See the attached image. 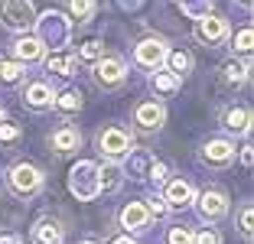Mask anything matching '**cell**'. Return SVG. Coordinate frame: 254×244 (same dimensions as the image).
Segmentation results:
<instances>
[{
  "mask_svg": "<svg viewBox=\"0 0 254 244\" xmlns=\"http://www.w3.org/2000/svg\"><path fill=\"white\" fill-rule=\"evenodd\" d=\"M82 244H98V241H82Z\"/></svg>",
  "mask_w": 254,
  "mask_h": 244,
  "instance_id": "cell-38",
  "label": "cell"
},
{
  "mask_svg": "<svg viewBox=\"0 0 254 244\" xmlns=\"http://www.w3.org/2000/svg\"><path fill=\"white\" fill-rule=\"evenodd\" d=\"M153 88H160V91H173V88H176V75H163V72H160L157 78H153Z\"/></svg>",
  "mask_w": 254,
  "mask_h": 244,
  "instance_id": "cell-31",
  "label": "cell"
},
{
  "mask_svg": "<svg viewBox=\"0 0 254 244\" xmlns=\"http://www.w3.org/2000/svg\"><path fill=\"white\" fill-rule=\"evenodd\" d=\"M202 160L209 163V166H228L235 160V143L228 140H209L202 147Z\"/></svg>",
  "mask_w": 254,
  "mask_h": 244,
  "instance_id": "cell-11",
  "label": "cell"
},
{
  "mask_svg": "<svg viewBox=\"0 0 254 244\" xmlns=\"http://www.w3.org/2000/svg\"><path fill=\"white\" fill-rule=\"evenodd\" d=\"M0 244H23L16 235H0Z\"/></svg>",
  "mask_w": 254,
  "mask_h": 244,
  "instance_id": "cell-34",
  "label": "cell"
},
{
  "mask_svg": "<svg viewBox=\"0 0 254 244\" xmlns=\"http://www.w3.org/2000/svg\"><path fill=\"white\" fill-rule=\"evenodd\" d=\"M16 137H20V127L0 121V143H10V140H16Z\"/></svg>",
  "mask_w": 254,
  "mask_h": 244,
  "instance_id": "cell-29",
  "label": "cell"
},
{
  "mask_svg": "<svg viewBox=\"0 0 254 244\" xmlns=\"http://www.w3.org/2000/svg\"><path fill=\"white\" fill-rule=\"evenodd\" d=\"M147 212H150V215H157V218H166V212H170V205H166V199H150Z\"/></svg>",
  "mask_w": 254,
  "mask_h": 244,
  "instance_id": "cell-32",
  "label": "cell"
},
{
  "mask_svg": "<svg viewBox=\"0 0 254 244\" xmlns=\"http://www.w3.org/2000/svg\"><path fill=\"white\" fill-rule=\"evenodd\" d=\"M39 185H43V173H39L36 166L16 163L13 170H10V189H13L16 195H33Z\"/></svg>",
  "mask_w": 254,
  "mask_h": 244,
  "instance_id": "cell-2",
  "label": "cell"
},
{
  "mask_svg": "<svg viewBox=\"0 0 254 244\" xmlns=\"http://www.w3.org/2000/svg\"><path fill=\"white\" fill-rule=\"evenodd\" d=\"M222 127L232 133H248V127H251V111L248 108H228L222 118Z\"/></svg>",
  "mask_w": 254,
  "mask_h": 244,
  "instance_id": "cell-17",
  "label": "cell"
},
{
  "mask_svg": "<svg viewBox=\"0 0 254 244\" xmlns=\"http://www.w3.org/2000/svg\"><path fill=\"white\" fill-rule=\"evenodd\" d=\"M13 52H16V59H20V65L23 62H39L43 59V39L39 36H23V39H16Z\"/></svg>",
  "mask_w": 254,
  "mask_h": 244,
  "instance_id": "cell-16",
  "label": "cell"
},
{
  "mask_svg": "<svg viewBox=\"0 0 254 244\" xmlns=\"http://www.w3.org/2000/svg\"><path fill=\"white\" fill-rule=\"evenodd\" d=\"M56 104H59V111L75 114V111H82V95H78V91H62V95L56 98Z\"/></svg>",
  "mask_w": 254,
  "mask_h": 244,
  "instance_id": "cell-24",
  "label": "cell"
},
{
  "mask_svg": "<svg viewBox=\"0 0 254 244\" xmlns=\"http://www.w3.org/2000/svg\"><path fill=\"white\" fill-rule=\"evenodd\" d=\"M101 43H95V39H88V43H82V49H78V56L82 59H101Z\"/></svg>",
  "mask_w": 254,
  "mask_h": 244,
  "instance_id": "cell-26",
  "label": "cell"
},
{
  "mask_svg": "<svg viewBox=\"0 0 254 244\" xmlns=\"http://www.w3.org/2000/svg\"><path fill=\"white\" fill-rule=\"evenodd\" d=\"M0 121H3V108H0Z\"/></svg>",
  "mask_w": 254,
  "mask_h": 244,
  "instance_id": "cell-39",
  "label": "cell"
},
{
  "mask_svg": "<svg viewBox=\"0 0 254 244\" xmlns=\"http://www.w3.org/2000/svg\"><path fill=\"white\" fill-rule=\"evenodd\" d=\"M134 59L140 62L143 68H160L166 62V43L163 39H143V43H137Z\"/></svg>",
  "mask_w": 254,
  "mask_h": 244,
  "instance_id": "cell-7",
  "label": "cell"
},
{
  "mask_svg": "<svg viewBox=\"0 0 254 244\" xmlns=\"http://www.w3.org/2000/svg\"><path fill=\"white\" fill-rule=\"evenodd\" d=\"M49 140H53V150H56V153H72V150L82 147V133L75 130V127H59Z\"/></svg>",
  "mask_w": 254,
  "mask_h": 244,
  "instance_id": "cell-15",
  "label": "cell"
},
{
  "mask_svg": "<svg viewBox=\"0 0 254 244\" xmlns=\"http://www.w3.org/2000/svg\"><path fill=\"white\" fill-rule=\"evenodd\" d=\"M238 222H241V235H245V238H251V205H245V208H241V218H238Z\"/></svg>",
  "mask_w": 254,
  "mask_h": 244,
  "instance_id": "cell-33",
  "label": "cell"
},
{
  "mask_svg": "<svg viewBox=\"0 0 254 244\" xmlns=\"http://www.w3.org/2000/svg\"><path fill=\"white\" fill-rule=\"evenodd\" d=\"M199 212H202V218H209V222L222 218V215L228 212V195L218 192V189H205V192L199 195Z\"/></svg>",
  "mask_w": 254,
  "mask_h": 244,
  "instance_id": "cell-8",
  "label": "cell"
},
{
  "mask_svg": "<svg viewBox=\"0 0 254 244\" xmlns=\"http://www.w3.org/2000/svg\"><path fill=\"white\" fill-rule=\"evenodd\" d=\"M235 49H238V52H245V56L251 52V30H248V26L238 33V36H235Z\"/></svg>",
  "mask_w": 254,
  "mask_h": 244,
  "instance_id": "cell-28",
  "label": "cell"
},
{
  "mask_svg": "<svg viewBox=\"0 0 254 244\" xmlns=\"http://www.w3.org/2000/svg\"><path fill=\"white\" fill-rule=\"evenodd\" d=\"M121 185V170L114 163H108L105 170H98V189H105V192H114Z\"/></svg>",
  "mask_w": 254,
  "mask_h": 244,
  "instance_id": "cell-19",
  "label": "cell"
},
{
  "mask_svg": "<svg viewBox=\"0 0 254 244\" xmlns=\"http://www.w3.org/2000/svg\"><path fill=\"white\" fill-rule=\"evenodd\" d=\"M241 3H245V7H251V0H241Z\"/></svg>",
  "mask_w": 254,
  "mask_h": 244,
  "instance_id": "cell-37",
  "label": "cell"
},
{
  "mask_svg": "<svg viewBox=\"0 0 254 244\" xmlns=\"http://www.w3.org/2000/svg\"><path fill=\"white\" fill-rule=\"evenodd\" d=\"M23 78V65L20 62H3L0 59V81H7V85H13V81Z\"/></svg>",
  "mask_w": 254,
  "mask_h": 244,
  "instance_id": "cell-25",
  "label": "cell"
},
{
  "mask_svg": "<svg viewBox=\"0 0 254 244\" xmlns=\"http://www.w3.org/2000/svg\"><path fill=\"white\" fill-rule=\"evenodd\" d=\"M225 36H228V23H225V16H215V13H205L195 20V39L205 46H218L225 43Z\"/></svg>",
  "mask_w": 254,
  "mask_h": 244,
  "instance_id": "cell-4",
  "label": "cell"
},
{
  "mask_svg": "<svg viewBox=\"0 0 254 244\" xmlns=\"http://www.w3.org/2000/svg\"><path fill=\"white\" fill-rule=\"evenodd\" d=\"M166 244H192V235H189L186 228H170V235H166Z\"/></svg>",
  "mask_w": 254,
  "mask_h": 244,
  "instance_id": "cell-27",
  "label": "cell"
},
{
  "mask_svg": "<svg viewBox=\"0 0 254 244\" xmlns=\"http://www.w3.org/2000/svg\"><path fill=\"white\" fill-rule=\"evenodd\" d=\"M192 244H222V238H218V231L205 228V231H199V235L192 238Z\"/></svg>",
  "mask_w": 254,
  "mask_h": 244,
  "instance_id": "cell-30",
  "label": "cell"
},
{
  "mask_svg": "<svg viewBox=\"0 0 254 244\" xmlns=\"http://www.w3.org/2000/svg\"><path fill=\"white\" fill-rule=\"evenodd\" d=\"M134 121L143 127V130H160L163 121H166V111H163V104H157V101H143L134 111Z\"/></svg>",
  "mask_w": 254,
  "mask_h": 244,
  "instance_id": "cell-10",
  "label": "cell"
},
{
  "mask_svg": "<svg viewBox=\"0 0 254 244\" xmlns=\"http://www.w3.org/2000/svg\"><path fill=\"white\" fill-rule=\"evenodd\" d=\"M183 7V13H189L192 20H199V16H205V13H212V0H176Z\"/></svg>",
  "mask_w": 254,
  "mask_h": 244,
  "instance_id": "cell-22",
  "label": "cell"
},
{
  "mask_svg": "<svg viewBox=\"0 0 254 244\" xmlns=\"http://www.w3.org/2000/svg\"><path fill=\"white\" fill-rule=\"evenodd\" d=\"M68 13H72L78 23L91 20V13H95V0H68Z\"/></svg>",
  "mask_w": 254,
  "mask_h": 244,
  "instance_id": "cell-23",
  "label": "cell"
},
{
  "mask_svg": "<svg viewBox=\"0 0 254 244\" xmlns=\"http://www.w3.org/2000/svg\"><path fill=\"white\" fill-rule=\"evenodd\" d=\"M53 101H56V91L49 88L46 81H33V85H26V91H23V104H26L30 111H46Z\"/></svg>",
  "mask_w": 254,
  "mask_h": 244,
  "instance_id": "cell-9",
  "label": "cell"
},
{
  "mask_svg": "<svg viewBox=\"0 0 254 244\" xmlns=\"http://www.w3.org/2000/svg\"><path fill=\"white\" fill-rule=\"evenodd\" d=\"M33 244H62V225L53 218H39L33 228Z\"/></svg>",
  "mask_w": 254,
  "mask_h": 244,
  "instance_id": "cell-14",
  "label": "cell"
},
{
  "mask_svg": "<svg viewBox=\"0 0 254 244\" xmlns=\"http://www.w3.org/2000/svg\"><path fill=\"white\" fill-rule=\"evenodd\" d=\"M163 199H166V205H170V208H186L189 202L195 199V192H192V185H189V183L173 179V183L166 185V195H163Z\"/></svg>",
  "mask_w": 254,
  "mask_h": 244,
  "instance_id": "cell-13",
  "label": "cell"
},
{
  "mask_svg": "<svg viewBox=\"0 0 254 244\" xmlns=\"http://www.w3.org/2000/svg\"><path fill=\"white\" fill-rule=\"evenodd\" d=\"M0 23L13 33L33 30L36 26V13H33L30 0H0Z\"/></svg>",
  "mask_w": 254,
  "mask_h": 244,
  "instance_id": "cell-1",
  "label": "cell"
},
{
  "mask_svg": "<svg viewBox=\"0 0 254 244\" xmlns=\"http://www.w3.org/2000/svg\"><path fill=\"white\" fill-rule=\"evenodd\" d=\"M114 244H137V241H130V238H118Z\"/></svg>",
  "mask_w": 254,
  "mask_h": 244,
  "instance_id": "cell-36",
  "label": "cell"
},
{
  "mask_svg": "<svg viewBox=\"0 0 254 244\" xmlns=\"http://www.w3.org/2000/svg\"><path fill=\"white\" fill-rule=\"evenodd\" d=\"M98 150H101V156H108V160H121V156L130 150V137H127V130H121V127H105V130L98 133Z\"/></svg>",
  "mask_w": 254,
  "mask_h": 244,
  "instance_id": "cell-5",
  "label": "cell"
},
{
  "mask_svg": "<svg viewBox=\"0 0 254 244\" xmlns=\"http://www.w3.org/2000/svg\"><path fill=\"white\" fill-rule=\"evenodd\" d=\"M166 62H170V68H173L176 78L192 72V56H189V52H166Z\"/></svg>",
  "mask_w": 254,
  "mask_h": 244,
  "instance_id": "cell-20",
  "label": "cell"
},
{
  "mask_svg": "<svg viewBox=\"0 0 254 244\" xmlns=\"http://www.w3.org/2000/svg\"><path fill=\"white\" fill-rule=\"evenodd\" d=\"M95 78H98V85L114 88V85H121V81L127 78V65H124L121 59H114V56H108V59H98V62H95Z\"/></svg>",
  "mask_w": 254,
  "mask_h": 244,
  "instance_id": "cell-6",
  "label": "cell"
},
{
  "mask_svg": "<svg viewBox=\"0 0 254 244\" xmlns=\"http://www.w3.org/2000/svg\"><path fill=\"white\" fill-rule=\"evenodd\" d=\"M241 160H245V166H251V147L241 150Z\"/></svg>",
  "mask_w": 254,
  "mask_h": 244,
  "instance_id": "cell-35",
  "label": "cell"
},
{
  "mask_svg": "<svg viewBox=\"0 0 254 244\" xmlns=\"http://www.w3.org/2000/svg\"><path fill=\"white\" fill-rule=\"evenodd\" d=\"M222 78L228 81V85H241V81L248 78V62H235V59H228L222 65Z\"/></svg>",
  "mask_w": 254,
  "mask_h": 244,
  "instance_id": "cell-18",
  "label": "cell"
},
{
  "mask_svg": "<svg viewBox=\"0 0 254 244\" xmlns=\"http://www.w3.org/2000/svg\"><path fill=\"white\" fill-rule=\"evenodd\" d=\"M150 218H153V215L147 212V205H143V202H130V205L121 212V225H124V228H130V231H147Z\"/></svg>",
  "mask_w": 254,
  "mask_h": 244,
  "instance_id": "cell-12",
  "label": "cell"
},
{
  "mask_svg": "<svg viewBox=\"0 0 254 244\" xmlns=\"http://www.w3.org/2000/svg\"><path fill=\"white\" fill-rule=\"evenodd\" d=\"M49 72L56 75H75V59L72 56H65V52H56V56H49Z\"/></svg>",
  "mask_w": 254,
  "mask_h": 244,
  "instance_id": "cell-21",
  "label": "cell"
},
{
  "mask_svg": "<svg viewBox=\"0 0 254 244\" xmlns=\"http://www.w3.org/2000/svg\"><path fill=\"white\" fill-rule=\"evenodd\" d=\"M68 185H72V192L78 195V199H95L101 189H98V170L91 166V163H78L72 170V179H68Z\"/></svg>",
  "mask_w": 254,
  "mask_h": 244,
  "instance_id": "cell-3",
  "label": "cell"
}]
</instances>
